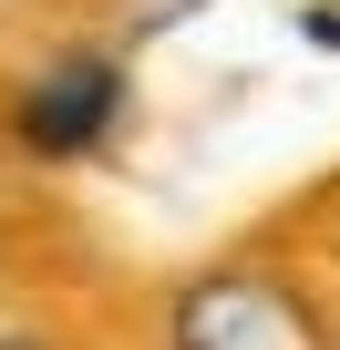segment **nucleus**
<instances>
[{
  "instance_id": "f257e3e1",
  "label": "nucleus",
  "mask_w": 340,
  "mask_h": 350,
  "mask_svg": "<svg viewBox=\"0 0 340 350\" xmlns=\"http://www.w3.org/2000/svg\"><path fill=\"white\" fill-rule=\"evenodd\" d=\"M11 124H21L31 154H93V144L124 124V62H114V52H62L52 72L21 83Z\"/></svg>"
},
{
  "instance_id": "f03ea898",
  "label": "nucleus",
  "mask_w": 340,
  "mask_h": 350,
  "mask_svg": "<svg viewBox=\"0 0 340 350\" xmlns=\"http://www.w3.org/2000/svg\"><path fill=\"white\" fill-rule=\"evenodd\" d=\"M176 350H319L309 309L278 288V278H248V268H217L186 288L176 309Z\"/></svg>"
},
{
  "instance_id": "7ed1b4c3",
  "label": "nucleus",
  "mask_w": 340,
  "mask_h": 350,
  "mask_svg": "<svg viewBox=\"0 0 340 350\" xmlns=\"http://www.w3.org/2000/svg\"><path fill=\"white\" fill-rule=\"evenodd\" d=\"M0 350H31V340H0Z\"/></svg>"
}]
</instances>
